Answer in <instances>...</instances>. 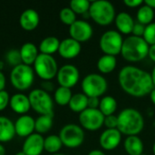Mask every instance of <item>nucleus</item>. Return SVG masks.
Segmentation results:
<instances>
[{"mask_svg":"<svg viewBox=\"0 0 155 155\" xmlns=\"http://www.w3.org/2000/svg\"><path fill=\"white\" fill-rule=\"evenodd\" d=\"M118 83L124 93L136 98L149 95L154 88L151 74L134 65H126L120 70Z\"/></svg>","mask_w":155,"mask_h":155,"instance_id":"f257e3e1","label":"nucleus"},{"mask_svg":"<svg viewBox=\"0 0 155 155\" xmlns=\"http://www.w3.org/2000/svg\"><path fill=\"white\" fill-rule=\"evenodd\" d=\"M117 117V129L122 134L126 135V137L138 136L144 128L143 116L135 108H125L119 113Z\"/></svg>","mask_w":155,"mask_h":155,"instance_id":"f03ea898","label":"nucleus"},{"mask_svg":"<svg viewBox=\"0 0 155 155\" xmlns=\"http://www.w3.org/2000/svg\"><path fill=\"white\" fill-rule=\"evenodd\" d=\"M149 47L143 37L128 35L124 39L121 55L129 63H139L148 56Z\"/></svg>","mask_w":155,"mask_h":155,"instance_id":"7ed1b4c3","label":"nucleus"},{"mask_svg":"<svg viewBox=\"0 0 155 155\" xmlns=\"http://www.w3.org/2000/svg\"><path fill=\"white\" fill-rule=\"evenodd\" d=\"M89 17L101 26H107L114 22L116 12L114 5L107 0H97L91 2Z\"/></svg>","mask_w":155,"mask_h":155,"instance_id":"20e7f679","label":"nucleus"},{"mask_svg":"<svg viewBox=\"0 0 155 155\" xmlns=\"http://www.w3.org/2000/svg\"><path fill=\"white\" fill-rule=\"evenodd\" d=\"M83 94L87 97H101L108 88V83L105 77L100 74H89L82 81L81 84Z\"/></svg>","mask_w":155,"mask_h":155,"instance_id":"39448f33","label":"nucleus"},{"mask_svg":"<svg viewBox=\"0 0 155 155\" xmlns=\"http://www.w3.org/2000/svg\"><path fill=\"white\" fill-rule=\"evenodd\" d=\"M31 108L41 115H54V101L43 89H35L28 95Z\"/></svg>","mask_w":155,"mask_h":155,"instance_id":"423d86ee","label":"nucleus"},{"mask_svg":"<svg viewBox=\"0 0 155 155\" xmlns=\"http://www.w3.org/2000/svg\"><path fill=\"white\" fill-rule=\"evenodd\" d=\"M35 73L30 65L21 64L13 67L10 74V81L13 86L20 91L27 90L34 83Z\"/></svg>","mask_w":155,"mask_h":155,"instance_id":"0eeeda50","label":"nucleus"},{"mask_svg":"<svg viewBox=\"0 0 155 155\" xmlns=\"http://www.w3.org/2000/svg\"><path fill=\"white\" fill-rule=\"evenodd\" d=\"M124 38L117 30H108L104 32L99 40V47L104 54L116 56L121 54Z\"/></svg>","mask_w":155,"mask_h":155,"instance_id":"6e6552de","label":"nucleus"},{"mask_svg":"<svg viewBox=\"0 0 155 155\" xmlns=\"http://www.w3.org/2000/svg\"><path fill=\"white\" fill-rule=\"evenodd\" d=\"M59 137L63 145L70 149H74L80 147L84 143V131L80 125L68 124L61 129Z\"/></svg>","mask_w":155,"mask_h":155,"instance_id":"1a4fd4ad","label":"nucleus"},{"mask_svg":"<svg viewBox=\"0 0 155 155\" xmlns=\"http://www.w3.org/2000/svg\"><path fill=\"white\" fill-rule=\"evenodd\" d=\"M34 68L36 74L45 81H49L56 76L58 64L55 59L49 54H39L34 63Z\"/></svg>","mask_w":155,"mask_h":155,"instance_id":"9d476101","label":"nucleus"},{"mask_svg":"<svg viewBox=\"0 0 155 155\" xmlns=\"http://www.w3.org/2000/svg\"><path fill=\"white\" fill-rule=\"evenodd\" d=\"M80 126L89 132H95L104 126V115L99 109L87 108L81 114H79Z\"/></svg>","mask_w":155,"mask_h":155,"instance_id":"9b49d317","label":"nucleus"},{"mask_svg":"<svg viewBox=\"0 0 155 155\" xmlns=\"http://www.w3.org/2000/svg\"><path fill=\"white\" fill-rule=\"evenodd\" d=\"M56 77L60 86L71 89L78 83L80 79V73L75 65L64 64L59 68Z\"/></svg>","mask_w":155,"mask_h":155,"instance_id":"f8f14e48","label":"nucleus"},{"mask_svg":"<svg viewBox=\"0 0 155 155\" xmlns=\"http://www.w3.org/2000/svg\"><path fill=\"white\" fill-rule=\"evenodd\" d=\"M69 35L71 38L82 44L92 38L94 29L88 22L84 20H76L69 26Z\"/></svg>","mask_w":155,"mask_h":155,"instance_id":"ddd939ff","label":"nucleus"},{"mask_svg":"<svg viewBox=\"0 0 155 155\" xmlns=\"http://www.w3.org/2000/svg\"><path fill=\"white\" fill-rule=\"evenodd\" d=\"M122 135L118 129H105L99 137V144L104 151H113L120 145Z\"/></svg>","mask_w":155,"mask_h":155,"instance_id":"4468645a","label":"nucleus"},{"mask_svg":"<svg viewBox=\"0 0 155 155\" xmlns=\"http://www.w3.org/2000/svg\"><path fill=\"white\" fill-rule=\"evenodd\" d=\"M45 150V138L35 133L26 137L23 144V152L26 155H40Z\"/></svg>","mask_w":155,"mask_h":155,"instance_id":"2eb2a0df","label":"nucleus"},{"mask_svg":"<svg viewBox=\"0 0 155 155\" xmlns=\"http://www.w3.org/2000/svg\"><path fill=\"white\" fill-rule=\"evenodd\" d=\"M82 50V45L74 39L68 37L60 42L58 53L64 59H73L79 55Z\"/></svg>","mask_w":155,"mask_h":155,"instance_id":"dca6fc26","label":"nucleus"},{"mask_svg":"<svg viewBox=\"0 0 155 155\" xmlns=\"http://www.w3.org/2000/svg\"><path fill=\"white\" fill-rule=\"evenodd\" d=\"M35 126V120L27 114L20 116L15 123V134L21 137H28L34 134Z\"/></svg>","mask_w":155,"mask_h":155,"instance_id":"f3484780","label":"nucleus"},{"mask_svg":"<svg viewBox=\"0 0 155 155\" xmlns=\"http://www.w3.org/2000/svg\"><path fill=\"white\" fill-rule=\"evenodd\" d=\"M114 24L117 31L121 35H131L134 25L135 24L133 16L127 12H120L116 14Z\"/></svg>","mask_w":155,"mask_h":155,"instance_id":"a211bd4d","label":"nucleus"},{"mask_svg":"<svg viewBox=\"0 0 155 155\" xmlns=\"http://www.w3.org/2000/svg\"><path fill=\"white\" fill-rule=\"evenodd\" d=\"M39 15L38 13L32 8H28L25 10L19 18L20 25L26 31L35 30L39 24Z\"/></svg>","mask_w":155,"mask_h":155,"instance_id":"6ab92c4d","label":"nucleus"},{"mask_svg":"<svg viewBox=\"0 0 155 155\" xmlns=\"http://www.w3.org/2000/svg\"><path fill=\"white\" fill-rule=\"evenodd\" d=\"M9 104H10L11 109L14 112H15L16 114H23V115L25 114H26L31 108L28 96H26L25 94H14L10 98Z\"/></svg>","mask_w":155,"mask_h":155,"instance_id":"aec40b11","label":"nucleus"},{"mask_svg":"<svg viewBox=\"0 0 155 155\" xmlns=\"http://www.w3.org/2000/svg\"><path fill=\"white\" fill-rule=\"evenodd\" d=\"M15 135V124L7 117L0 116V143L11 141Z\"/></svg>","mask_w":155,"mask_h":155,"instance_id":"412c9836","label":"nucleus"},{"mask_svg":"<svg viewBox=\"0 0 155 155\" xmlns=\"http://www.w3.org/2000/svg\"><path fill=\"white\" fill-rule=\"evenodd\" d=\"M20 55L23 64L30 65L33 64L38 56V49L35 44L31 42L25 43L20 48Z\"/></svg>","mask_w":155,"mask_h":155,"instance_id":"4be33fe9","label":"nucleus"},{"mask_svg":"<svg viewBox=\"0 0 155 155\" xmlns=\"http://www.w3.org/2000/svg\"><path fill=\"white\" fill-rule=\"evenodd\" d=\"M124 148L128 155H142L144 145L139 136H128L124 140Z\"/></svg>","mask_w":155,"mask_h":155,"instance_id":"5701e85b","label":"nucleus"},{"mask_svg":"<svg viewBox=\"0 0 155 155\" xmlns=\"http://www.w3.org/2000/svg\"><path fill=\"white\" fill-rule=\"evenodd\" d=\"M117 65V59L116 56L109 55V54H103L97 61L96 66L98 71L102 74H108L114 71Z\"/></svg>","mask_w":155,"mask_h":155,"instance_id":"b1692460","label":"nucleus"},{"mask_svg":"<svg viewBox=\"0 0 155 155\" xmlns=\"http://www.w3.org/2000/svg\"><path fill=\"white\" fill-rule=\"evenodd\" d=\"M68 105L71 111L81 114L88 108V97L83 93H77L75 94H73Z\"/></svg>","mask_w":155,"mask_h":155,"instance_id":"393cba45","label":"nucleus"},{"mask_svg":"<svg viewBox=\"0 0 155 155\" xmlns=\"http://www.w3.org/2000/svg\"><path fill=\"white\" fill-rule=\"evenodd\" d=\"M117 107L118 104L116 99L111 95H105L102 97V99H100V104L98 109L105 117L114 114L117 110Z\"/></svg>","mask_w":155,"mask_h":155,"instance_id":"a878e982","label":"nucleus"},{"mask_svg":"<svg viewBox=\"0 0 155 155\" xmlns=\"http://www.w3.org/2000/svg\"><path fill=\"white\" fill-rule=\"evenodd\" d=\"M60 41L55 36H47L44 38L39 45V51L41 54L52 55L55 52H58Z\"/></svg>","mask_w":155,"mask_h":155,"instance_id":"bb28decb","label":"nucleus"},{"mask_svg":"<svg viewBox=\"0 0 155 155\" xmlns=\"http://www.w3.org/2000/svg\"><path fill=\"white\" fill-rule=\"evenodd\" d=\"M136 19H137L136 22L146 26V25H148L153 22L154 10L153 8H151L150 6H148L147 5H145L143 2V5H141L137 10Z\"/></svg>","mask_w":155,"mask_h":155,"instance_id":"cd10ccee","label":"nucleus"},{"mask_svg":"<svg viewBox=\"0 0 155 155\" xmlns=\"http://www.w3.org/2000/svg\"><path fill=\"white\" fill-rule=\"evenodd\" d=\"M54 115H40L36 120H35V130L36 131L37 134H46L51 130L53 127L54 124Z\"/></svg>","mask_w":155,"mask_h":155,"instance_id":"c85d7f7f","label":"nucleus"},{"mask_svg":"<svg viewBox=\"0 0 155 155\" xmlns=\"http://www.w3.org/2000/svg\"><path fill=\"white\" fill-rule=\"evenodd\" d=\"M54 101L57 104L61 106L68 105L70 103V100L73 96L72 91L69 88L59 86L55 91H54Z\"/></svg>","mask_w":155,"mask_h":155,"instance_id":"c756f323","label":"nucleus"},{"mask_svg":"<svg viewBox=\"0 0 155 155\" xmlns=\"http://www.w3.org/2000/svg\"><path fill=\"white\" fill-rule=\"evenodd\" d=\"M63 146V143L59 137V135L51 134L45 138V150L50 153H56L61 150Z\"/></svg>","mask_w":155,"mask_h":155,"instance_id":"7c9ffc66","label":"nucleus"},{"mask_svg":"<svg viewBox=\"0 0 155 155\" xmlns=\"http://www.w3.org/2000/svg\"><path fill=\"white\" fill-rule=\"evenodd\" d=\"M91 2L88 0H72L70 2V8L78 15H86L89 12Z\"/></svg>","mask_w":155,"mask_h":155,"instance_id":"2f4dec72","label":"nucleus"},{"mask_svg":"<svg viewBox=\"0 0 155 155\" xmlns=\"http://www.w3.org/2000/svg\"><path fill=\"white\" fill-rule=\"evenodd\" d=\"M60 20L63 24L66 25H72L77 19H76V14L70 8V7H64L60 11L59 14Z\"/></svg>","mask_w":155,"mask_h":155,"instance_id":"473e14b6","label":"nucleus"},{"mask_svg":"<svg viewBox=\"0 0 155 155\" xmlns=\"http://www.w3.org/2000/svg\"><path fill=\"white\" fill-rule=\"evenodd\" d=\"M143 38L149 45H155V22H153L152 24L145 26Z\"/></svg>","mask_w":155,"mask_h":155,"instance_id":"72a5a7b5","label":"nucleus"},{"mask_svg":"<svg viewBox=\"0 0 155 155\" xmlns=\"http://www.w3.org/2000/svg\"><path fill=\"white\" fill-rule=\"evenodd\" d=\"M6 60H7L8 64L13 65L14 67L21 64L22 59H21V55H20V51L16 50V49H12V50L8 51L6 54Z\"/></svg>","mask_w":155,"mask_h":155,"instance_id":"f704fd0d","label":"nucleus"},{"mask_svg":"<svg viewBox=\"0 0 155 155\" xmlns=\"http://www.w3.org/2000/svg\"><path fill=\"white\" fill-rule=\"evenodd\" d=\"M104 125L106 127V129H117V125H118L117 115L113 114V115L105 116Z\"/></svg>","mask_w":155,"mask_h":155,"instance_id":"c9c22d12","label":"nucleus"},{"mask_svg":"<svg viewBox=\"0 0 155 155\" xmlns=\"http://www.w3.org/2000/svg\"><path fill=\"white\" fill-rule=\"evenodd\" d=\"M10 103V97L6 91L3 90L0 92V111L5 109V107Z\"/></svg>","mask_w":155,"mask_h":155,"instance_id":"e433bc0d","label":"nucleus"},{"mask_svg":"<svg viewBox=\"0 0 155 155\" xmlns=\"http://www.w3.org/2000/svg\"><path fill=\"white\" fill-rule=\"evenodd\" d=\"M144 30H145V25H143L138 22H135L134 28H133V31H132V35L143 37V34H144Z\"/></svg>","mask_w":155,"mask_h":155,"instance_id":"4c0bfd02","label":"nucleus"},{"mask_svg":"<svg viewBox=\"0 0 155 155\" xmlns=\"http://www.w3.org/2000/svg\"><path fill=\"white\" fill-rule=\"evenodd\" d=\"M124 4L128 6L129 8H135V7H140L141 5H143V1L142 0H124Z\"/></svg>","mask_w":155,"mask_h":155,"instance_id":"58836bf2","label":"nucleus"},{"mask_svg":"<svg viewBox=\"0 0 155 155\" xmlns=\"http://www.w3.org/2000/svg\"><path fill=\"white\" fill-rule=\"evenodd\" d=\"M100 104V99L98 97H88V108L98 109Z\"/></svg>","mask_w":155,"mask_h":155,"instance_id":"ea45409f","label":"nucleus"},{"mask_svg":"<svg viewBox=\"0 0 155 155\" xmlns=\"http://www.w3.org/2000/svg\"><path fill=\"white\" fill-rule=\"evenodd\" d=\"M42 86H43V90L47 92V91H52L54 89V84L50 82V81H45L44 83H42Z\"/></svg>","mask_w":155,"mask_h":155,"instance_id":"a19ab883","label":"nucleus"},{"mask_svg":"<svg viewBox=\"0 0 155 155\" xmlns=\"http://www.w3.org/2000/svg\"><path fill=\"white\" fill-rule=\"evenodd\" d=\"M148 57L153 63H155V45H150V47H149V53H148Z\"/></svg>","mask_w":155,"mask_h":155,"instance_id":"79ce46f5","label":"nucleus"},{"mask_svg":"<svg viewBox=\"0 0 155 155\" xmlns=\"http://www.w3.org/2000/svg\"><path fill=\"white\" fill-rule=\"evenodd\" d=\"M5 87V77L0 70V92L3 91Z\"/></svg>","mask_w":155,"mask_h":155,"instance_id":"37998d69","label":"nucleus"},{"mask_svg":"<svg viewBox=\"0 0 155 155\" xmlns=\"http://www.w3.org/2000/svg\"><path fill=\"white\" fill-rule=\"evenodd\" d=\"M87 155H106V154H105L103 151L95 149V150H92L91 152H89V153H88Z\"/></svg>","mask_w":155,"mask_h":155,"instance_id":"c03bdc74","label":"nucleus"},{"mask_svg":"<svg viewBox=\"0 0 155 155\" xmlns=\"http://www.w3.org/2000/svg\"><path fill=\"white\" fill-rule=\"evenodd\" d=\"M144 4L147 5L148 6H150L151 8H153V10L155 9V0H145Z\"/></svg>","mask_w":155,"mask_h":155,"instance_id":"a18cd8bd","label":"nucleus"},{"mask_svg":"<svg viewBox=\"0 0 155 155\" xmlns=\"http://www.w3.org/2000/svg\"><path fill=\"white\" fill-rule=\"evenodd\" d=\"M149 96H150V99H151V101H152L153 104L155 105V88L153 89V91L151 92V94H149Z\"/></svg>","mask_w":155,"mask_h":155,"instance_id":"49530a36","label":"nucleus"},{"mask_svg":"<svg viewBox=\"0 0 155 155\" xmlns=\"http://www.w3.org/2000/svg\"><path fill=\"white\" fill-rule=\"evenodd\" d=\"M151 77H152V81H153V86H154V88H155V65H154V67L153 68V70H152Z\"/></svg>","mask_w":155,"mask_h":155,"instance_id":"de8ad7c7","label":"nucleus"},{"mask_svg":"<svg viewBox=\"0 0 155 155\" xmlns=\"http://www.w3.org/2000/svg\"><path fill=\"white\" fill-rule=\"evenodd\" d=\"M0 155H5V149L1 143H0Z\"/></svg>","mask_w":155,"mask_h":155,"instance_id":"09e8293b","label":"nucleus"},{"mask_svg":"<svg viewBox=\"0 0 155 155\" xmlns=\"http://www.w3.org/2000/svg\"><path fill=\"white\" fill-rule=\"evenodd\" d=\"M15 155H26V154H25L23 151H21V152H17V153H16Z\"/></svg>","mask_w":155,"mask_h":155,"instance_id":"8fccbe9b","label":"nucleus"},{"mask_svg":"<svg viewBox=\"0 0 155 155\" xmlns=\"http://www.w3.org/2000/svg\"><path fill=\"white\" fill-rule=\"evenodd\" d=\"M153 155H155V143L153 145Z\"/></svg>","mask_w":155,"mask_h":155,"instance_id":"3c124183","label":"nucleus"},{"mask_svg":"<svg viewBox=\"0 0 155 155\" xmlns=\"http://www.w3.org/2000/svg\"><path fill=\"white\" fill-rule=\"evenodd\" d=\"M52 155H65V154H62V153H54V154H52Z\"/></svg>","mask_w":155,"mask_h":155,"instance_id":"603ef678","label":"nucleus"},{"mask_svg":"<svg viewBox=\"0 0 155 155\" xmlns=\"http://www.w3.org/2000/svg\"><path fill=\"white\" fill-rule=\"evenodd\" d=\"M142 155H146V154H143H143H142Z\"/></svg>","mask_w":155,"mask_h":155,"instance_id":"864d4df0","label":"nucleus"}]
</instances>
